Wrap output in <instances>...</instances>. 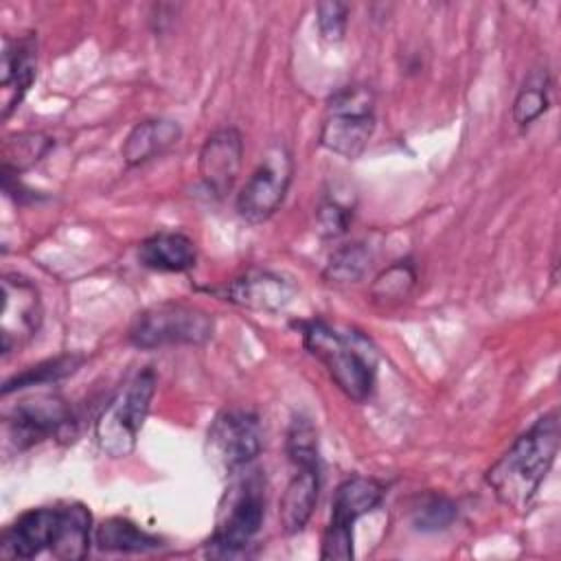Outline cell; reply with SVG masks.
<instances>
[{"label": "cell", "instance_id": "cell-19", "mask_svg": "<svg viewBox=\"0 0 561 561\" xmlns=\"http://www.w3.org/2000/svg\"><path fill=\"white\" fill-rule=\"evenodd\" d=\"M94 543L105 552H149L162 546L156 535L125 517H110L101 522L94 530Z\"/></svg>", "mask_w": 561, "mask_h": 561}, {"label": "cell", "instance_id": "cell-13", "mask_svg": "<svg viewBox=\"0 0 561 561\" xmlns=\"http://www.w3.org/2000/svg\"><path fill=\"white\" fill-rule=\"evenodd\" d=\"M243 162V136L237 127H221L213 131L202 149L197 160V171L204 182V186L217 195L224 197L232 191L237 175L241 171Z\"/></svg>", "mask_w": 561, "mask_h": 561}, {"label": "cell", "instance_id": "cell-21", "mask_svg": "<svg viewBox=\"0 0 561 561\" xmlns=\"http://www.w3.org/2000/svg\"><path fill=\"white\" fill-rule=\"evenodd\" d=\"M81 364H83V355H75V353L46 359V362H42V364H37V366L26 368L24 373L11 377L9 381H4V386H2V397L11 394L13 390H22V388H31V386H44V383H50V381H59V379L72 375Z\"/></svg>", "mask_w": 561, "mask_h": 561}, {"label": "cell", "instance_id": "cell-16", "mask_svg": "<svg viewBox=\"0 0 561 561\" xmlns=\"http://www.w3.org/2000/svg\"><path fill=\"white\" fill-rule=\"evenodd\" d=\"M294 467L296 471L278 502V519L287 535L300 533L307 526L320 493V460L296 462Z\"/></svg>", "mask_w": 561, "mask_h": 561}, {"label": "cell", "instance_id": "cell-14", "mask_svg": "<svg viewBox=\"0 0 561 561\" xmlns=\"http://www.w3.org/2000/svg\"><path fill=\"white\" fill-rule=\"evenodd\" d=\"M294 294V283L270 270H248L221 289L224 300L250 311L267 313L285 309L291 302Z\"/></svg>", "mask_w": 561, "mask_h": 561}, {"label": "cell", "instance_id": "cell-8", "mask_svg": "<svg viewBox=\"0 0 561 561\" xmlns=\"http://www.w3.org/2000/svg\"><path fill=\"white\" fill-rule=\"evenodd\" d=\"M383 493V484L366 476H351L337 486L322 537V559H353V526L381 504Z\"/></svg>", "mask_w": 561, "mask_h": 561}, {"label": "cell", "instance_id": "cell-5", "mask_svg": "<svg viewBox=\"0 0 561 561\" xmlns=\"http://www.w3.org/2000/svg\"><path fill=\"white\" fill-rule=\"evenodd\" d=\"M215 333V318L188 302H158L136 313L129 324L127 340L136 348L164 346H199Z\"/></svg>", "mask_w": 561, "mask_h": 561}, {"label": "cell", "instance_id": "cell-24", "mask_svg": "<svg viewBox=\"0 0 561 561\" xmlns=\"http://www.w3.org/2000/svg\"><path fill=\"white\" fill-rule=\"evenodd\" d=\"M53 147V140L39 131L20 134L11 138L4 145V158H2V171L4 173H18L31 164H35L39 158L46 156V151Z\"/></svg>", "mask_w": 561, "mask_h": 561}, {"label": "cell", "instance_id": "cell-1", "mask_svg": "<svg viewBox=\"0 0 561 561\" xmlns=\"http://www.w3.org/2000/svg\"><path fill=\"white\" fill-rule=\"evenodd\" d=\"M559 451V412L539 416L515 443L491 465L484 480L495 497L515 511H526Z\"/></svg>", "mask_w": 561, "mask_h": 561}, {"label": "cell", "instance_id": "cell-10", "mask_svg": "<svg viewBox=\"0 0 561 561\" xmlns=\"http://www.w3.org/2000/svg\"><path fill=\"white\" fill-rule=\"evenodd\" d=\"M263 449V432L256 414L230 408L219 412L206 434V454L213 467L234 476Z\"/></svg>", "mask_w": 561, "mask_h": 561}, {"label": "cell", "instance_id": "cell-27", "mask_svg": "<svg viewBox=\"0 0 561 561\" xmlns=\"http://www.w3.org/2000/svg\"><path fill=\"white\" fill-rule=\"evenodd\" d=\"M348 20V4L344 2H320L316 7V22L318 31L327 42H340L346 33Z\"/></svg>", "mask_w": 561, "mask_h": 561}, {"label": "cell", "instance_id": "cell-2", "mask_svg": "<svg viewBox=\"0 0 561 561\" xmlns=\"http://www.w3.org/2000/svg\"><path fill=\"white\" fill-rule=\"evenodd\" d=\"M92 515L83 504L39 506L22 513L0 537V554L33 559L50 550L57 559L79 561L90 550Z\"/></svg>", "mask_w": 561, "mask_h": 561}, {"label": "cell", "instance_id": "cell-15", "mask_svg": "<svg viewBox=\"0 0 561 561\" xmlns=\"http://www.w3.org/2000/svg\"><path fill=\"white\" fill-rule=\"evenodd\" d=\"M37 75V44L35 37L20 35L18 39L4 37L2 66H0V110L7 118L24 99Z\"/></svg>", "mask_w": 561, "mask_h": 561}, {"label": "cell", "instance_id": "cell-25", "mask_svg": "<svg viewBox=\"0 0 561 561\" xmlns=\"http://www.w3.org/2000/svg\"><path fill=\"white\" fill-rule=\"evenodd\" d=\"M458 517V506L438 493H427L412 508V524L421 533H438L454 524Z\"/></svg>", "mask_w": 561, "mask_h": 561}, {"label": "cell", "instance_id": "cell-9", "mask_svg": "<svg viewBox=\"0 0 561 561\" xmlns=\"http://www.w3.org/2000/svg\"><path fill=\"white\" fill-rule=\"evenodd\" d=\"M294 175V158L283 142H274L263 153L259 167L245 180L234 199L237 215L248 224L267 221L285 202Z\"/></svg>", "mask_w": 561, "mask_h": 561}, {"label": "cell", "instance_id": "cell-26", "mask_svg": "<svg viewBox=\"0 0 561 561\" xmlns=\"http://www.w3.org/2000/svg\"><path fill=\"white\" fill-rule=\"evenodd\" d=\"M353 221V206L337 197H327L318 206V226L324 237H337L348 230Z\"/></svg>", "mask_w": 561, "mask_h": 561}, {"label": "cell", "instance_id": "cell-18", "mask_svg": "<svg viewBox=\"0 0 561 561\" xmlns=\"http://www.w3.org/2000/svg\"><path fill=\"white\" fill-rule=\"evenodd\" d=\"M182 136V127L171 118H147L131 127L123 140L121 156L125 164L136 167L162 156Z\"/></svg>", "mask_w": 561, "mask_h": 561}, {"label": "cell", "instance_id": "cell-7", "mask_svg": "<svg viewBox=\"0 0 561 561\" xmlns=\"http://www.w3.org/2000/svg\"><path fill=\"white\" fill-rule=\"evenodd\" d=\"M265 517V491L256 476L248 473L232 482L217 515L215 530L206 541L208 557L243 552L259 535Z\"/></svg>", "mask_w": 561, "mask_h": 561}, {"label": "cell", "instance_id": "cell-11", "mask_svg": "<svg viewBox=\"0 0 561 561\" xmlns=\"http://www.w3.org/2000/svg\"><path fill=\"white\" fill-rule=\"evenodd\" d=\"M2 285V313H0V337L2 355L22 348L42 324V298L33 280L22 274L9 272L0 280Z\"/></svg>", "mask_w": 561, "mask_h": 561}, {"label": "cell", "instance_id": "cell-3", "mask_svg": "<svg viewBox=\"0 0 561 561\" xmlns=\"http://www.w3.org/2000/svg\"><path fill=\"white\" fill-rule=\"evenodd\" d=\"M305 348L329 370L333 383L351 399L366 401L377 377L375 346L357 331H340L327 320L300 322Z\"/></svg>", "mask_w": 561, "mask_h": 561}, {"label": "cell", "instance_id": "cell-17", "mask_svg": "<svg viewBox=\"0 0 561 561\" xmlns=\"http://www.w3.org/2000/svg\"><path fill=\"white\" fill-rule=\"evenodd\" d=\"M138 261L142 267L153 272H188L197 263L195 241L184 232L162 230L138 245Z\"/></svg>", "mask_w": 561, "mask_h": 561}, {"label": "cell", "instance_id": "cell-12", "mask_svg": "<svg viewBox=\"0 0 561 561\" xmlns=\"http://www.w3.org/2000/svg\"><path fill=\"white\" fill-rule=\"evenodd\" d=\"M72 423L70 408L57 394L24 399L7 416L9 438L18 449H26L53 436H64Z\"/></svg>", "mask_w": 561, "mask_h": 561}, {"label": "cell", "instance_id": "cell-22", "mask_svg": "<svg viewBox=\"0 0 561 561\" xmlns=\"http://www.w3.org/2000/svg\"><path fill=\"white\" fill-rule=\"evenodd\" d=\"M368 265H370V250L364 243L359 241L344 243L329 256L322 276L324 280L335 285L357 283L366 274Z\"/></svg>", "mask_w": 561, "mask_h": 561}, {"label": "cell", "instance_id": "cell-4", "mask_svg": "<svg viewBox=\"0 0 561 561\" xmlns=\"http://www.w3.org/2000/svg\"><path fill=\"white\" fill-rule=\"evenodd\" d=\"M156 381L151 368L138 370L101 410L94 423V438L107 458H127L136 449L138 434L156 394Z\"/></svg>", "mask_w": 561, "mask_h": 561}, {"label": "cell", "instance_id": "cell-23", "mask_svg": "<svg viewBox=\"0 0 561 561\" xmlns=\"http://www.w3.org/2000/svg\"><path fill=\"white\" fill-rule=\"evenodd\" d=\"M416 285V267L410 259L394 261L388 265L370 285V296L375 302H399L410 296Z\"/></svg>", "mask_w": 561, "mask_h": 561}, {"label": "cell", "instance_id": "cell-6", "mask_svg": "<svg viewBox=\"0 0 561 561\" xmlns=\"http://www.w3.org/2000/svg\"><path fill=\"white\" fill-rule=\"evenodd\" d=\"M375 131V94L368 85H344L327 101L320 145L346 160H357Z\"/></svg>", "mask_w": 561, "mask_h": 561}, {"label": "cell", "instance_id": "cell-20", "mask_svg": "<svg viewBox=\"0 0 561 561\" xmlns=\"http://www.w3.org/2000/svg\"><path fill=\"white\" fill-rule=\"evenodd\" d=\"M550 107V75L546 68H535L524 79L515 101H513V121L519 129L533 125Z\"/></svg>", "mask_w": 561, "mask_h": 561}]
</instances>
